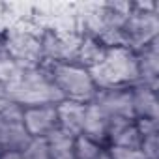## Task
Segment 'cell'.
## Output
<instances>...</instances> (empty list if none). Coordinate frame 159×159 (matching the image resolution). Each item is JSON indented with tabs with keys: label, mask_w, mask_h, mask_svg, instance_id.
I'll return each instance as SVG.
<instances>
[{
	"label": "cell",
	"mask_w": 159,
	"mask_h": 159,
	"mask_svg": "<svg viewBox=\"0 0 159 159\" xmlns=\"http://www.w3.org/2000/svg\"><path fill=\"white\" fill-rule=\"evenodd\" d=\"M8 96L10 101L19 105L21 109L58 105L60 101H64L43 64L36 67H25L17 81L8 86Z\"/></svg>",
	"instance_id": "6da1fadb"
},
{
	"label": "cell",
	"mask_w": 159,
	"mask_h": 159,
	"mask_svg": "<svg viewBox=\"0 0 159 159\" xmlns=\"http://www.w3.org/2000/svg\"><path fill=\"white\" fill-rule=\"evenodd\" d=\"M52 84L60 92L64 101L75 103H92L98 86L92 79V73L73 62H60V64H43Z\"/></svg>",
	"instance_id": "7a4b0ae2"
},
{
	"label": "cell",
	"mask_w": 159,
	"mask_h": 159,
	"mask_svg": "<svg viewBox=\"0 0 159 159\" xmlns=\"http://www.w3.org/2000/svg\"><path fill=\"white\" fill-rule=\"evenodd\" d=\"M90 73L98 88L133 86L139 83L137 54L125 47H109L103 62Z\"/></svg>",
	"instance_id": "3957f363"
},
{
	"label": "cell",
	"mask_w": 159,
	"mask_h": 159,
	"mask_svg": "<svg viewBox=\"0 0 159 159\" xmlns=\"http://www.w3.org/2000/svg\"><path fill=\"white\" fill-rule=\"evenodd\" d=\"M157 32H159V21H157L153 6H150V8L135 6V8H131V11L127 13L125 21L122 23V28H120L122 47L137 52L142 47L150 45L152 41H155Z\"/></svg>",
	"instance_id": "277c9868"
},
{
	"label": "cell",
	"mask_w": 159,
	"mask_h": 159,
	"mask_svg": "<svg viewBox=\"0 0 159 159\" xmlns=\"http://www.w3.org/2000/svg\"><path fill=\"white\" fill-rule=\"evenodd\" d=\"M30 135L23 124V109L15 103H10L0 111V153L2 152H23Z\"/></svg>",
	"instance_id": "5b68a950"
},
{
	"label": "cell",
	"mask_w": 159,
	"mask_h": 159,
	"mask_svg": "<svg viewBox=\"0 0 159 159\" xmlns=\"http://www.w3.org/2000/svg\"><path fill=\"white\" fill-rule=\"evenodd\" d=\"M107 118L112 120H135L131 86H114V88H98V94L92 101Z\"/></svg>",
	"instance_id": "8992f818"
},
{
	"label": "cell",
	"mask_w": 159,
	"mask_h": 159,
	"mask_svg": "<svg viewBox=\"0 0 159 159\" xmlns=\"http://www.w3.org/2000/svg\"><path fill=\"white\" fill-rule=\"evenodd\" d=\"M23 124L30 139H47L58 129L56 105H39L23 109Z\"/></svg>",
	"instance_id": "52a82bcc"
},
{
	"label": "cell",
	"mask_w": 159,
	"mask_h": 159,
	"mask_svg": "<svg viewBox=\"0 0 159 159\" xmlns=\"http://www.w3.org/2000/svg\"><path fill=\"white\" fill-rule=\"evenodd\" d=\"M131 101H133L135 120H155V122H159L157 90H153L142 83H137L131 86Z\"/></svg>",
	"instance_id": "ba28073f"
},
{
	"label": "cell",
	"mask_w": 159,
	"mask_h": 159,
	"mask_svg": "<svg viewBox=\"0 0 159 159\" xmlns=\"http://www.w3.org/2000/svg\"><path fill=\"white\" fill-rule=\"evenodd\" d=\"M157 41H152L150 45L142 47L137 51V67H139V83L157 90L159 83V51H157Z\"/></svg>",
	"instance_id": "9c48e42d"
},
{
	"label": "cell",
	"mask_w": 159,
	"mask_h": 159,
	"mask_svg": "<svg viewBox=\"0 0 159 159\" xmlns=\"http://www.w3.org/2000/svg\"><path fill=\"white\" fill-rule=\"evenodd\" d=\"M140 140H142V135H140L135 120H112V122H109V146L140 148Z\"/></svg>",
	"instance_id": "30bf717a"
},
{
	"label": "cell",
	"mask_w": 159,
	"mask_h": 159,
	"mask_svg": "<svg viewBox=\"0 0 159 159\" xmlns=\"http://www.w3.org/2000/svg\"><path fill=\"white\" fill-rule=\"evenodd\" d=\"M88 103H75V101H60L56 105L58 112V127L66 133L77 137L83 131L84 114H86Z\"/></svg>",
	"instance_id": "8fae6325"
},
{
	"label": "cell",
	"mask_w": 159,
	"mask_h": 159,
	"mask_svg": "<svg viewBox=\"0 0 159 159\" xmlns=\"http://www.w3.org/2000/svg\"><path fill=\"white\" fill-rule=\"evenodd\" d=\"M81 135L96 140L103 148L109 146V118L94 103H88V107H86V114H84V124H83Z\"/></svg>",
	"instance_id": "7c38bea8"
},
{
	"label": "cell",
	"mask_w": 159,
	"mask_h": 159,
	"mask_svg": "<svg viewBox=\"0 0 159 159\" xmlns=\"http://www.w3.org/2000/svg\"><path fill=\"white\" fill-rule=\"evenodd\" d=\"M107 51H109V47H107L105 43H101V41H99L98 38H94V36L84 34V36H81V43H79L77 62H75V64L83 66V67H86V69L90 71V69L98 67V66L103 62Z\"/></svg>",
	"instance_id": "4fadbf2b"
},
{
	"label": "cell",
	"mask_w": 159,
	"mask_h": 159,
	"mask_svg": "<svg viewBox=\"0 0 159 159\" xmlns=\"http://www.w3.org/2000/svg\"><path fill=\"white\" fill-rule=\"evenodd\" d=\"M47 148L52 159H75V137L66 133L64 129L52 131L47 139Z\"/></svg>",
	"instance_id": "5bb4252c"
},
{
	"label": "cell",
	"mask_w": 159,
	"mask_h": 159,
	"mask_svg": "<svg viewBox=\"0 0 159 159\" xmlns=\"http://www.w3.org/2000/svg\"><path fill=\"white\" fill-rule=\"evenodd\" d=\"M105 150L107 148H103L101 144L84 135L75 137V159H98Z\"/></svg>",
	"instance_id": "9a60e30c"
},
{
	"label": "cell",
	"mask_w": 159,
	"mask_h": 159,
	"mask_svg": "<svg viewBox=\"0 0 159 159\" xmlns=\"http://www.w3.org/2000/svg\"><path fill=\"white\" fill-rule=\"evenodd\" d=\"M23 159H52L45 139H32L23 150Z\"/></svg>",
	"instance_id": "2e32d148"
},
{
	"label": "cell",
	"mask_w": 159,
	"mask_h": 159,
	"mask_svg": "<svg viewBox=\"0 0 159 159\" xmlns=\"http://www.w3.org/2000/svg\"><path fill=\"white\" fill-rule=\"evenodd\" d=\"M146 159H159V131L142 135L140 148H139Z\"/></svg>",
	"instance_id": "e0dca14e"
},
{
	"label": "cell",
	"mask_w": 159,
	"mask_h": 159,
	"mask_svg": "<svg viewBox=\"0 0 159 159\" xmlns=\"http://www.w3.org/2000/svg\"><path fill=\"white\" fill-rule=\"evenodd\" d=\"M107 153L111 159H146L144 153L139 148H120V146H109Z\"/></svg>",
	"instance_id": "ac0fdd59"
},
{
	"label": "cell",
	"mask_w": 159,
	"mask_h": 159,
	"mask_svg": "<svg viewBox=\"0 0 159 159\" xmlns=\"http://www.w3.org/2000/svg\"><path fill=\"white\" fill-rule=\"evenodd\" d=\"M0 159H23V152H2Z\"/></svg>",
	"instance_id": "d6986e66"
},
{
	"label": "cell",
	"mask_w": 159,
	"mask_h": 159,
	"mask_svg": "<svg viewBox=\"0 0 159 159\" xmlns=\"http://www.w3.org/2000/svg\"><path fill=\"white\" fill-rule=\"evenodd\" d=\"M98 159H111V157H109V153H107V150H105V152H103V153H101Z\"/></svg>",
	"instance_id": "ffe728a7"
}]
</instances>
